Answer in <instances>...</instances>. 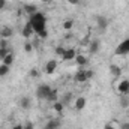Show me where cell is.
I'll return each mask as SVG.
<instances>
[{"label": "cell", "instance_id": "cell-13", "mask_svg": "<svg viewBox=\"0 0 129 129\" xmlns=\"http://www.w3.org/2000/svg\"><path fill=\"white\" fill-rule=\"evenodd\" d=\"M33 33H35V30H33V27H32V24H30V21L24 26V29H23V32H21V35L26 38V39H30L33 36Z\"/></svg>", "mask_w": 129, "mask_h": 129}, {"label": "cell", "instance_id": "cell-2", "mask_svg": "<svg viewBox=\"0 0 129 129\" xmlns=\"http://www.w3.org/2000/svg\"><path fill=\"white\" fill-rule=\"evenodd\" d=\"M126 54H129V38L122 41L116 48V56H126Z\"/></svg>", "mask_w": 129, "mask_h": 129}, {"label": "cell", "instance_id": "cell-15", "mask_svg": "<svg viewBox=\"0 0 129 129\" xmlns=\"http://www.w3.org/2000/svg\"><path fill=\"white\" fill-rule=\"evenodd\" d=\"M20 107L23 108V110H30V107H32V102H30V99L27 96H23L20 99Z\"/></svg>", "mask_w": 129, "mask_h": 129}, {"label": "cell", "instance_id": "cell-11", "mask_svg": "<svg viewBox=\"0 0 129 129\" xmlns=\"http://www.w3.org/2000/svg\"><path fill=\"white\" fill-rule=\"evenodd\" d=\"M99 48H101V42L98 39H93V41L89 42V53L90 54H96L99 51Z\"/></svg>", "mask_w": 129, "mask_h": 129}, {"label": "cell", "instance_id": "cell-1", "mask_svg": "<svg viewBox=\"0 0 129 129\" xmlns=\"http://www.w3.org/2000/svg\"><path fill=\"white\" fill-rule=\"evenodd\" d=\"M51 90H53V89H51L48 84H41V86H38V89H36V98L47 101V98L51 93Z\"/></svg>", "mask_w": 129, "mask_h": 129}, {"label": "cell", "instance_id": "cell-32", "mask_svg": "<svg viewBox=\"0 0 129 129\" xmlns=\"http://www.w3.org/2000/svg\"><path fill=\"white\" fill-rule=\"evenodd\" d=\"M39 35V38H42V39H45L47 36H48V33H47V30H44V32H41V33H38Z\"/></svg>", "mask_w": 129, "mask_h": 129}, {"label": "cell", "instance_id": "cell-5", "mask_svg": "<svg viewBox=\"0 0 129 129\" xmlns=\"http://www.w3.org/2000/svg\"><path fill=\"white\" fill-rule=\"evenodd\" d=\"M30 23H47V17H45V14H42V12H35L33 15H30V20H29Z\"/></svg>", "mask_w": 129, "mask_h": 129}, {"label": "cell", "instance_id": "cell-7", "mask_svg": "<svg viewBox=\"0 0 129 129\" xmlns=\"http://www.w3.org/2000/svg\"><path fill=\"white\" fill-rule=\"evenodd\" d=\"M86 104H87V101H86V98L84 96H78L75 99V104H74V108L77 110V111H83L84 108H86Z\"/></svg>", "mask_w": 129, "mask_h": 129}, {"label": "cell", "instance_id": "cell-3", "mask_svg": "<svg viewBox=\"0 0 129 129\" xmlns=\"http://www.w3.org/2000/svg\"><path fill=\"white\" fill-rule=\"evenodd\" d=\"M117 92H119L122 96L129 95V78H126V80H120V83L117 84Z\"/></svg>", "mask_w": 129, "mask_h": 129}, {"label": "cell", "instance_id": "cell-19", "mask_svg": "<svg viewBox=\"0 0 129 129\" xmlns=\"http://www.w3.org/2000/svg\"><path fill=\"white\" fill-rule=\"evenodd\" d=\"M24 12L29 14V17H30L35 12H38V8H36L35 5H24Z\"/></svg>", "mask_w": 129, "mask_h": 129}, {"label": "cell", "instance_id": "cell-9", "mask_svg": "<svg viewBox=\"0 0 129 129\" xmlns=\"http://www.w3.org/2000/svg\"><path fill=\"white\" fill-rule=\"evenodd\" d=\"M74 80H75V83H80V84L86 83V81H87V77H86V69H80V71L75 74Z\"/></svg>", "mask_w": 129, "mask_h": 129}, {"label": "cell", "instance_id": "cell-14", "mask_svg": "<svg viewBox=\"0 0 129 129\" xmlns=\"http://www.w3.org/2000/svg\"><path fill=\"white\" fill-rule=\"evenodd\" d=\"M33 27L35 33H41L44 30H47V23H30Z\"/></svg>", "mask_w": 129, "mask_h": 129}, {"label": "cell", "instance_id": "cell-25", "mask_svg": "<svg viewBox=\"0 0 129 129\" xmlns=\"http://www.w3.org/2000/svg\"><path fill=\"white\" fill-rule=\"evenodd\" d=\"M24 51H26V53H33V44L32 42L27 41V42L24 44Z\"/></svg>", "mask_w": 129, "mask_h": 129}, {"label": "cell", "instance_id": "cell-24", "mask_svg": "<svg viewBox=\"0 0 129 129\" xmlns=\"http://www.w3.org/2000/svg\"><path fill=\"white\" fill-rule=\"evenodd\" d=\"M74 27V20H66L63 21V29L64 30H71Z\"/></svg>", "mask_w": 129, "mask_h": 129}, {"label": "cell", "instance_id": "cell-30", "mask_svg": "<svg viewBox=\"0 0 129 129\" xmlns=\"http://www.w3.org/2000/svg\"><path fill=\"white\" fill-rule=\"evenodd\" d=\"M93 75H95V72H93L92 69H86V77H87V80L93 78Z\"/></svg>", "mask_w": 129, "mask_h": 129}, {"label": "cell", "instance_id": "cell-29", "mask_svg": "<svg viewBox=\"0 0 129 129\" xmlns=\"http://www.w3.org/2000/svg\"><path fill=\"white\" fill-rule=\"evenodd\" d=\"M0 48H9L8 39H0Z\"/></svg>", "mask_w": 129, "mask_h": 129}, {"label": "cell", "instance_id": "cell-21", "mask_svg": "<svg viewBox=\"0 0 129 129\" xmlns=\"http://www.w3.org/2000/svg\"><path fill=\"white\" fill-rule=\"evenodd\" d=\"M47 101H50V102H56V101H59V92H57L56 89H53L51 93H50L48 98H47Z\"/></svg>", "mask_w": 129, "mask_h": 129}, {"label": "cell", "instance_id": "cell-20", "mask_svg": "<svg viewBox=\"0 0 129 129\" xmlns=\"http://www.w3.org/2000/svg\"><path fill=\"white\" fill-rule=\"evenodd\" d=\"M59 126H60L59 120H48L47 125H45V129H57Z\"/></svg>", "mask_w": 129, "mask_h": 129}, {"label": "cell", "instance_id": "cell-16", "mask_svg": "<svg viewBox=\"0 0 129 129\" xmlns=\"http://www.w3.org/2000/svg\"><path fill=\"white\" fill-rule=\"evenodd\" d=\"M53 110H54L56 113H59V114H63L64 104L62 102V101H56V102H53Z\"/></svg>", "mask_w": 129, "mask_h": 129}, {"label": "cell", "instance_id": "cell-36", "mask_svg": "<svg viewBox=\"0 0 129 129\" xmlns=\"http://www.w3.org/2000/svg\"><path fill=\"white\" fill-rule=\"evenodd\" d=\"M120 129H129V122H125V123H122Z\"/></svg>", "mask_w": 129, "mask_h": 129}, {"label": "cell", "instance_id": "cell-38", "mask_svg": "<svg viewBox=\"0 0 129 129\" xmlns=\"http://www.w3.org/2000/svg\"><path fill=\"white\" fill-rule=\"evenodd\" d=\"M68 3H71V5H78L80 0H68Z\"/></svg>", "mask_w": 129, "mask_h": 129}, {"label": "cell", "instance_id": "cell-17", "mask_svg": "<svg viewBox=\"0 0 129 129\" xmlns=\"http://www.w3.org/2000/svg\"><path fill=\"white\" fill-rule=\"evenodd\" d=\"M110 72H111V75H113L114 78H117V77L122 75V69H120L117 64H111V66H110Z\"/></svg>", "mask_w": 129, "mask_h": 129}, {"label": "cell", "instance_id": "cell-4", "mask_svg": "<svg viewBox=\"0 0 129 129\" xmlns=\"http://www.w3.org/2000/svg\"><path fill=\"white\" fill-rule=\"evenodd\" d=\"M108 24H110V21H108L107 17H104V15H98L96 17V26L101 32H105L107 27H108Z\"/></svg>", "mask_w": 129, "mask_h": 129}, {"label": "cell", "instance_id": "cell-34", "mask_svg": "<svg viewBox=\"0 0 129 129\" xmlns=\"http://www.w3.org/2000/svg\"><path fill=\"white\" fill-rule=\"evenodd\" d=\"M6 8V0H0V11H3Z\"/></svg>", "mask_w": 129, "mask_h": 129}, {"label": "cell", "instance_id": "cell-33", "mask_svg": "<svg viewBox=\"0 0 129 129\" xmlns=\"http://www.w3.org/2000/svg\"><path fill=\"white\" fill-rule=\"evenodd\" d=\"M24 129H35V126H33L32 122H29V123H26V125H24Z\"/></svg>", "mask_w": 129, "mask_h": 129}, {"label": "cell", "instance_id": "cell-8", "mask_svg": "<svg viewBox=\"0 0 129 129\" xmlns=\"http://www.w3.org/2000/svg\"><path fill=\"white\" fill-rule=\"evenodd\" d=\"M75 56H77V50L75 48H68V50H64L62 59H63L64 62H69V60H74Z\"/></svg>", "mask_w": 129, "mask_h": 129}, {"label": "cell", "instance_id": "cell-27", "mask_svg": "<svg viewBox=\"0 0 129 129\" xmlns=\"http://www.w3.org/2000/svg\"><path fill=\"white\" fill-rule=\"evenodd\" d=\"M29 77H32V78H38V77H41V72H39L38 69H35V68H33L32 71L29 72Z\"/></svg>", "mask_w": 129, "mask_h": 129}, {"label": "cell", "instance_id": "cell-31", "mask_svg": "<svg viewBox=\"0 0 129 129\" xmlns=\"http://www.w3.org/2000/svg\"><path fill=\"white\" fill-rule=\"evenodd\" d=\"M71 98H72V95L71 93H66V96H63V104H69V101H71Z\"/></svg>", "mask_w": 129, "mask_h": 129}, {"label": "cell", "instance_id": "cell-39", "mask_svg": "<svg viewBox=\"0 0 129 129\" xmlns=\"http://www.w3.org/2000/svg\"><path fill=\"white\" fill-rule=\"evenodd\" d=\"M41 2H42V3H50L51 0H41Z\"/></svg>", "mask_w": 129, "mask_h": 129}, {"label": "cell", "instance_id": "cell-37", "mask_svg": "<svg viewBox=\"0 0 129 129\" xmlns=\"http://www.w3.org/2000/svg\"><path fill=\"white\" fill-rule=\"evenodd\" d=\"M104 129H116V128L113 126V123H107V125H105V128H104Z\"/></svg>", "mask_w": 129, "mask_h": 129}, {"label": "cell", "instance_id": "cell-23", "mask_svg": "<svg viewBox=\"0 0 129 129\" xmlns=\"http://www.w3.org/2000/svg\"><path fill=\"white\" fill-rule=\"evenodd\" d=\"M120 107L122 108H129V95L122 96V99H120Z\"/></svg>", "mask_w": 129, "mask_h": 129}, {"label": "cell", "instance_id": "cell-35", "mask_svg": "<svg viewBox=\"0 0 129 129\" xmlns=\"http://www.w3.org/2000/svg\"><path fill=\"white\" fill-rule=\"evenodd\" d=\"M11 129H24V125H21V123H18V125H15V126H12Z\"/></svg>", "mask_w": 129, "mask_h": 129}, {"label": "cell", "instance_id": "cell-40", "mask_svg": "<svg viewBox=\"0 0 129 129\" xmlns=\"http://www.w3.org/2000/svg\"><path fill=\"white\" fill-rule=\"evenodd\" d=\"M44 129H45V128H44Z\"/></svg>", "mask_w": 129, "mask_h": 129}, {"label": "cell", "instance_id": "cell-26", "mask_svg": "<svg viewBox=\"0 0 129 129\" xmlns=\"http://www.w3.org/2000/svg\"><path fill=\"white\" fill-rule=\"evenodd\" d=\"M9 53H11V51H9V48H0V60H3Z\"/></svg>", "mask_w": 129, "mask_h": 129}, {"label": "cell", "instance_id": "cell-28", "mask_svg": "<svg viewBox=\"0 0 129 129\" xmlns=\"http://www.w3.org/2000/svg\"><path fill=\"white\" fill-rule=\"evenodd\" d=\"M64 47H56V50H54V53L57 54V56H63V53H64Z\"/></svg>", "mask_w": 129, "mask_h": 129}, {"label": "cell", "instance_id": "cell-6", "mask_svg": "<svg viewBox=\"0 0 129 129\" xmlns=\"http://www.w3.org/2000/svg\"><path fill=\"white\" fill-rule=\"evenodd\" d=\"M12 36H14V30L9 26H3L0 29V39H9Z\"/></svg>", "mask_w": 129, "mask_h": 129}, {"label": "cell", "instance_id": "cell-18", "mask_svg": "<svg viewBox=\"0 0 129 129\" xmlns=\"http://www.w3.org/2000/svg\"><path fill=\"white\" fill-rule=\"evenodd\" d=\"M14 60H15V56H14L12 53H9V54H8V56H6V57L2 60V63L6 64V66H11V64L14 63Z\"/></svg>", "mask_w": 129, "mask_h": 129}, {"label": "cell", "instance_id": "cell-12", "mask_svg": "<svg viewBox=\"0 0 129 129\" xmlns=\"http://www.w3.org/2000/svg\"><path fill=\"white\" fill-rule=\"evenodd\" d=\"M74 60H75V63L78 64L80 68H83V66H86V64L89 63V57L84 56V54H77Z\"/></svg>", "mask_w": 129, "mask_h": 129}, {"label": "cell", "instance_id": "cell-22", "mask_svg": "<svg viewBox=\"0 0 129 129\" xmlns=\"http://www.w3.org/2000/svg\"><path fill=\"white\" fill-rule=\"evenodd\" d=\"M9 68H11V66H6V64H0V78H2V77H6V75H8V74H9Z\"/></svg>", "mask_w": 129, "mask_h": 129}, {"label": "cell", "instance_id": "cell-10", "mask_svg": "<svg viewBox=\"0 0 129 129\" xmlns=\"http://www.w3.org/2000/svg\"><path fill=\"white\" fill-rule=\"evenodd\" d=\"M56 69H57V62L56 60H48L47 62V64H45V74L51 75V74L56 72Z\"/></svg>", "mask_w": 129, "mask_h": 129}]
</instances>
